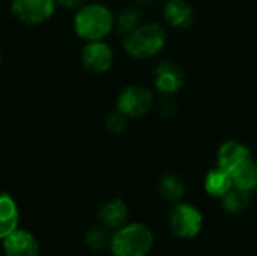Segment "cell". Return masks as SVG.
<instances>
[{"label":"cell","instance_id":"obj_10","mask_svg":"<svg viewBox=\"0 0 257 256\" xmlns=\"http://www.w3.org/2000/svg\"><path fill=\"white\" fill-rule=\"evenodd\" d=\"M6 256H39V244L35 235L24 229H15L3 238Z\"/></svg>","mask_w":257,"mask_h":256},{"label":"cell","instance_id":"obj_14","mask_svg":"<svg viewBox=\"0 0 257 256\" xmlns=\"http://www.w3.org/2000/svg\"><path fill=\"white\" fill-rule=\"evenodd\" d=\"M233 187L232 175L218 166L208 172L205 178V190L214 198H223Z\"/></svg>","mask_w":257,"mask_h":256},{"label":"cell","instance_id":"obj_21","mask_svg":"<svg viewBox=\"0 0 257 256\" xmlns=\"http://www.w3.org/2000/svg\"><path fill=\"white\" fill-rule=\"evenodd\" d=\"M158 109H160V113H161V115H164V116H172L178 107H176V103L172 100V97H170V95H166V97L158 103Z\"/></svg>","mask_w":257,"mask_h":256},{"label":"cell","instance_id":"obj_11","mask_svg":"<svg viewBox=\"0 0 257 256\" xmlns=\"http://www.w3.org/2000/svg\"><path fill=\"white\" fill-rule=\"evenodd\" d=\"M98 219L102 226L108 228L110 231H117L119 228L125 226L128 220V207L122 199H111L101 205Z\"/></svg>","mask_w":257,"mask_h":256},{"label":"cell","instance_id":"obj_16","mask_svg":"<svg viewBox=\"0 0 257 256\" xmlns=\"http://www.w3.org/2000/svg\"><path fill=\"white\" fill-rule=\"evenodd\" d=\"M250 205V192L242 190L239 187H232L224 196H223V208L227 213L239 214L244 213Z\"/></svg>","mask_w":257,"mask_h":256},{"label":"cell","instance_id":"obj_22","mask_svg":"<svg viewBox=\"0 0 257 256\" xmlns=\"http://www.w3.org/2000/svg\"><path fill=\"white\" fill-rule=\"evenodd\" d=\"M60 6L68 8V9H75V8H81L83 5H86L87 0H56Z\"/></svg>","mask_w":257,"mask_h":256},{"label":"cell","instance_id":"obj_17","mask_svg":"<svg viewBox=\"0 0 257 256\" xmlns=\"http://www.w3.org/2000/svg\"><path fill=\"white\" fill-rule=\"evenodd\" d=\"M185 192V184L181 177L167 174L160 181V193L169 202H178L182 199Z\"/></svg>","mask_w":257,"mask_h":256},{"label":"cell","instance_id":"obj_4","mask_svg":"<svg viewBox=\"0 0 257 256\" xmlns=\"http://www.w3.org/2000/svg\"><path fill=\"white\" fill-rule=\"evenodd\" d=\"M154 106V95L149 88L143 84H130L117 97L116 107L128 118H139L146 115Z\"/></svg>","mask_w":257,"mask_h":256},{"label":"cell","instance_id":"obj_12","mask_svg":"<svg viewBox=\"0 0 257 256\" xmlns=\"http://www.w3.org/2000/svg\"><path fill=\"white\" fill-rule=\"evenodd\" d=\"M163 12L166 21L176 29H187L194 21V9L187 0H169Z\"/></svg>","mask_w":257,"mask_h":256},{"label":"cell","instance_id":"obj_5","mask_svg":"<svg viewBox=\"0 0 257 256\" xmlns=\"http://www.w3.org/2000/svg\"><path fill=\"white\" fill-rule=\"evenodd\" d=\"M170 228L179 238H194L203 226L202 213L190 204H178L170 211Z\"/></svg>","mask_w":257,"mask_h":256},{"label":"cell","instance_id":"obj_9","mask_svg":"<svg viewBox=\"0 0 257 256\" xmlns=\"http://www.w3.org/2000/svg\"><path fill=\"white\" fill-rule=\"evenodd\" d=\"M248 160H251V152L248 146H245L241 142L236 140H227L224 142L217 152V166L230 175L236 172L242 164H245Z\"/></svg>","mask_w":257,"mask_h":256},{"label":"cell","instance_id":"obj_6","mask_svg":"<svg viewBox=\"0 0 257 256\" xmlns=\"http://www.w3.org/2000/svg\"><path fill=\"white\" fill-rule=\"evenodd\" d=\"M56 0H12V15L24 24H41L50 20L56 11Z\"/></svg>","mask_w":257,"mask_h":256},{"label":"cell","instance_id":"obj_23","mask_svg":"<svg viewBox=\"0 0 257 256\" xmlns=\"http://www.w3.org/2000/svg\"><path fill=\"white\" fill-rule=\"evenodd\" d=\"M140 3H143V5H149V3H154L155 0H139Z\"/></svg>","mask_w":257,"mask_h":256},{"label":"cell","instance_id":"obj_7","mask_svg":"<svg viewBox=\"0 0 257 256\" xmlns=\"http://www.w3.org/2000/svg\"><path fill=\"white\" fill-rule=\"evenodd\" d=\"M152 81L155 89L163 95H173L184 86L185 72L176 62L163 60L154 69Z\"/></svg>","mask_w":257,"mask_h":256},{"label":"cell","instance_id":"obj_2","mask_svg":"<svg viewBox=\"0 0 257 256\" xmlns=\"http://www.w3.org/2000/svg\"><path fill=\"white\" fill-rule=\"evenodd\" d=\"M167 42V32L158 23L140 24L137 29L125 35L123 47L134 59H149L158 54Z\"/></svg>","mask_w":257,"mask_h":256},{"label":"cell","instance_id":"obj_18","mask_svg":"<svg viewBox=\"0 0 257 256\" xmlns=\"http://www.w3.org/2000/svg\"><path fill=\"white\" fill-rule=\"evenodd\" d=\"M142 18H143V15H142L140 9L126 8L117 15V18H114V26L119 33L128 35L130 32H133L134 29H137L142 24Z\"/></svg>","mask_w":257,"mask_h":256},{"label":"cell","instance_id":"obj_1","mask_svg":"<svg viewBox=\"0 0 257 256\" xmlns=\"http://www.w3.org/2000/svg\"><path fill=\"white\" fill-rule=\"evenodd\" d=\"M113 27L114 15L105 5L101 3H86L78 8L74 17L75 33L86 42L104 39Z\"/></svg>","mask_w":257,"mask_h":256},{"label":"cell","instance_id":"obj_8","mask_svg":"<svg viewBox=\"0 0 257 256\" xmlns=\"http://www.w3.org/2000/svg\"><path fill=\"white\" fill-rule=\"evenodd\" d=\"M81 62L84 68L90 72L101 74L110 69L113 63V50L111 47L101 41H89L81 53Z\"/></svg>","mask_w":257,"mask_h":256},{"label":"cell","instance_id":"obj_20","mask_svg":"<svg viewBox=\"0 0 257 256\" xmlns=\"http://www.w3.org/2000/svg\"><path fill=\"white\" fill-rule=\"evenodd\" d=\"M126 119H128V116H125L122 112L116 110V112H113V113L108 115V118L105 121V127H107V130L110 133L120 134L126 128Z\"/></svg>","mask_w":257,"mask_h":256},{"label":"cell","instance_id":"obj_15","mask_svg":"<svg viewBox=\"0 0 257 256\" xmlns=\"http://www.w3.org/2000/svg\"><path fill=\"white\" fill-rule=\"evenodd\" d=\"M233 186L247 192H253L257 189V163L251 158L245 164H242L236 172L232 174Z\"/></svg>","mask_w":257,"mask_h":256},{"label":"cell","instance_id":"obj_19","mask_svg":"<svg viewBox=\"0 0 257 256\" xmlns=\"http://www.w3.org/2000/svg\"><path fill=\"white\" fill-rule=\"evenodd\" d=\"M111 240H113V235L110 234V229L102 226V225L92 228L86 234V244L92 250H96V252H102L105 249H110Z\"/></svg>","mask_w":257,"mask_h":256},{"label":"cell","instance_id":"obj_3","mask_svg":"<svg viewBox=\"0 0 257 256\" xmlns=\"http://www.w3.org/2000/svg\"><path fill=\"white\" fill-rule=\"evenodd\" d=\"M154 244L152 231L143 223H131L113 234L111 252L114 256H146Z\"/></svg>","mask_w":257,"mask_h":256},{"label":"cell","instance_id":"obj_24","mask_svg":"<svg viewBox=\"0 0 257 256\" xmlns=\"http://www.w3.org/2000/svg\"><path fill=\"white\" fill-rule=\"evenodd\" d=\"M0 63H2V51H0Z\"/></svg>","mask_w":257,"mask_h":256},{"label":"cell","instance_id":"obj_13","mask_svg":"<svg viewBox=\"0 0 257 256\" xmlns=\"http://www.w3.org/2000/svg\"><path fill=\"white\" fill-rule=\"evenodd\" d=\"M18 205L9 193L0 192V240L18 228Z\"/></svg>","mask_w":257,"mask_h":256}]
</instances>
